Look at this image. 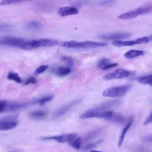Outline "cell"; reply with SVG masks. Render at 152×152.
I'll list each match as a JSON object with an SVG mask.
<instances>
[{"label": "cell", "mask_w": 152, "mask_h": 152, "mask_svg": "<svg viewBox=\"0 0 152 152\" xmlns=\"http://www.w3.org/2000/svg\"><path fill=\"white\" fill-rule=\"evenodd\" d=\"M61 45L64 48L69 49H89L106 46L107 45V44L104 42L89 40L81 42L69 40L61 42Z\"/></svg>", "instance_id": "6da1fadb"}, {"label": "cell", "mask_w": 152, "mask_h": 152, "mask_svg": "<svg viewBox=\"0 0 152 152\" xmlns=\"http://www.w3.org/2000/svg\"><path fill=\"white\" fill-rule=\"evenodd\" d=\"M58 42L56 40L49 39H33L30 40H26L20 48L23 50H31L40 47H49L56 45Z\"/></svg>", "instance_id": "7a4b0ae2"}, {"label": "cell", "mask_w": 152, "mask_h": 152, "mask_svg": "<svg viewBox=\"0 0 152 152\" xmlns=\"http://www.w3.org/2000/svg\"><path fill=\"white\" fill-rule=\"evenodd\" d=\"M131 87V86L129 84L111 87L104 90L102 95L107 97H120L125 95Z\"/></svg>", "instance_id": "3957f363"}, {"label": "cell", "mask_w": 152, "mask_h": 152, "mask_svg": "<svg viewBox=\"0 0 152 152\" xmlns=\"http://www.w3.org/2000/svg\"><path fill=\"white\" fill-rule=\"evenodd\" d=\"M113 113V112L112 110L100 111L91 107L83 112L80 116V118L81 119H86L88 118H103L108 120L112 115Z\"/></svg>", "instance_id": "277c9868"}, {"label": "cell", "mask_w": 152, "mask_h": 152, "mask_svg": "<svg viewBox=\"0 0 152 152\" xmlns=\"http://www.w3.org/2000/svg\"><path fill=\"white\" fill-rule=\"evenodd\" d=\"M151 10V8L147 7H141L136 9L120 14L118 18L119 20H131L139 15H141L148 13Z\"/></svg>", "instance_id": "5b68a950"}, {"label": "cell", "mask_w": 152, "mask_h": 152, "mask_svg": "<svg viewBox=\"0 0 152 152\" xmlns=\"http://www.w3.org/2000/svg\"><path fill=\"white\" fill-rule=\"evenodd\" d=\"M150 40V37L144 36L138 37L136 39L132 40H116L112 42V45L116 47H123V46H132L136 45L144 44L149 42Z\"/></svg>", "instance_id": "8992f818"}, {"label": "cell", "mask_w": 152, "mask_h": 152, "mask_svg": "<svg viewBox=\"0 0 152 152\" xmlns=\"http://www.w3.org/2000/svg\"><path fill=\"white\" fill-rule=\"evenodd\" d=\"M130 75H131V72L130 71L122 68H119L106 74L103 76V79L106 81L115 79H122L126 78Z\"/></svg>", "instance_id": "52a82bcc"}, {"label": "cell", "mask_w": 152, "mask_h": 152, "mask_svg": "<svg viewBox=\"0 0 152 152\" xmlns=\"http://www.w3.org/2000/svg\"><path fill=\"white\" fill-rule=\"evenodd\" d=\"M26 40L21 37L5 36L0 39V44L13 47H20Z\"/></svg>", "instance_id": "ba28073f"}, {"label": "cell", "mask_w": 152, "mask_h": 152, "mask_svg": "<svg viewBox=\"0 0 152 152\" xmlns=\"http://www.w3.org/2000/svg\"><path fill=\"white\" fill-rule=\"evenodd\" d=\"M132 34L126 32H118V33H107L104 34L99 36V37L104 40H113L114 41L116 40H122V39H128L130 37Z\"/></svg>", "instance_id": "9c48e42d"}, {"label": "cell", "mask_w": 152, "mask_h": 152, "mask_svg": "<svg viewBox=\"0 0 152 152\" xmlns=\"http://www.w3.org/2000/svg\"><path fill=\"white\" fill-rule=\"evenodd\" d=\"M77 137V134L74 133L71 134H64L62 135H54L51 137H47L42 138L43 140H55L58 142H71L74 140Z\"/></svg>", "instance_id": "30bf717a"}, {"label": "cell", "mask_w": 152, "mask_h": 152, "mask_svg": "<svg viewBox=\"0 0 152 152\" xmlns=\"http://www.w3.org/2000/svg\"><path fill=\"white\" fill-rule=\"evenodd\" d=\"M80 102V100H76L74 101L71 102L69 103H68L65 105H64L63 106L61 107L59 109L56 110L55 113H53V118L54 119H58L59 118H61L64 115H65L73 106L79 103Z\"/></svg>", "instance_id": "8fae6325"}, {"label": "cell", "mask_w": 152, "mask_h": 152, "mask_svg": "<svg viewBox=\"0 0 152 152\" xmlns=\"http://www.w3.org/2000/svg\"><path fill=\"white\" fill-rule=\"evenodd\" d=\"M78 13V10L74 7H62L58 10V14L62 17L76 15Z\"/></svg>", "instance_id": "7c38bea8"}, {"label": "cell", "mask_w": 152, "mask_h": 152, "mask_svg": "<svg viewBox=\"0 0 152 152\" xmlns=\"http://www.w3.org/2000/svg\"><path fill=\"white\" fill-rule=\"evenodd\" d=\"M118 64L117 63L110 62V60L106 58H103L101 59L98 62V67L103 70L108 69L110 68H114Z\"/></svg>", "instance_id": "4fadbf2b"}, {"label": "cell", "mask_w": 152, "mask_h": 152, "mask_svg": "<svg viewBox=\"0 0 152 152\" xmlns=\"http://www.w3.org/2000/svg\"><path fill=\"white\" fill-rule=\"evenodd\" d=\"M18 124V121L15 120H7L0 122V131H8L15 128Z\"/></svg>", "instance_id": "5bb4252c"}, {"label": "cell", "mask_w": 152, "mask_h": 152, "mask_svg": "<svg viewBox=\"0 0 152 152\" xmlns=\"http://www.w3.org/2000/svg\"><path fill=\"white\" fill-rule=\"evenodd\" d=\"M132 121H133V118H131L128 122H127V124L125 125V126H124V128H123L120 135H119V140H118V147H121L124 141V139H125V137L126 136V134H127L129 129L130 128L132 124Z\"/></svg>", "instance_id": "9a60e30c"}, {"label": "cell", "mask_w": 152, "mask_h": 152, "mask_svg": "<svg viewBox=\"0 0 152 152\" xmlns=\"http://www.w3.org/2000/svg\"><path fill=\"white\" fill-rule=\"evenodd\" d=\"M71 72V68L68 66H59L53 70V72L59 77H64L69 75Z\"/></svg>", "instance_id": "2e32d148"}, {"label": "cell", "mask_w": 152, "mask_h": 152, "mask_svg": "<svg viewBox=\"0 0 152 152\" xmlns=\"http://www.w3.org/2000/svg\"><path fill=\"white\" fill-rule=\"evenodd\" d=\"M144 51L141 50H135V49H131L126 52H125L124 55V57L126 59H133L138 56H141L144 55Z\"/></svg>", "instance_id": "e0dca14e"}, {"label": "cell", "mask_w": 152, "mask_h": 152, "mask_svg": "<svg viewBox=\"0 0 152 152\" xmlns=\"http://www.w3.org/2000/svg\"><path fill=\"white\" fill-rule=\"evenodd\" d=\"M27 104L26 103H7L5 107L4 111L5 112H10V111H14L17 110L18 109H21Z\"/></svg>", "instance_id": "ac0fdd59"}, {"label": "cell", "mask_w": 152, "mask_h": 152, "mask_svg": "<svg viewBox=\"0 0 152 152\" xmlns=\"http://www.w3.org/2000/svg\"><path fill=\"white\" fill-rule=\"evenodd\" d=\"M116 124H122L124 122L125 118L119 113H113L112 115L108 119Z\"/></svg>", "instance_id": "d6986e66"}, {"label": "cell", "mask_w": 152, "mask_h": 152, "mask_svg": "<svg viewBox=\"0 0 152 152\" xmlns=\"http://www.w3.org/2000/svg\"><path fill=\"white\" fill-rule=\"evenodd\" d=\"M138 81L142 84H147L152 86V74L139 77L138 78Z\"/></svg>", "instance_id": "ffe728a7"}, {"label": "cell", "mask_w": 152, "mask_h": 152, "mask_svg": "<svg viewBox=\"0 0 152 152\" xmlns=\"http://www.w3.org/2000/svg\"><path fill=\"white\" fill-rule=\"evenodd\" d=\"M27 29L31 30H38L42 28V25L40 23L36 21H31L27 24L26 27Z\"/></svg>", "instance_id": "44dd1931"}, {"label": "cell", "mask_w": 152, "mask_h": 152, "mask_svg": "<svg viewBox=\"0 0 152 152\" xmlns=\"http://www.w3.org/2000/svg\"><path fill=\"white\" fill-rule=\"evenodd\" d=\"M47 113L45 111L42 110H35L30 113V116L32 118L39 119H43L46 116Z\"/></svg>", "instance_id": "7402d4cb"}, {"label": "cell", "mask_w": 152, "mask_h": 152, "mask_svg": "<svg viewBox=\"0 0 152 152\" xmlns=\"http://www.w3.org/2000/svg\"><path fill=\"white\" fill-rule=\"evenodd\" d=\"M53 98V96L52 95H49V96H46L44 97H42L40 99H38L37 100H36L34 102V103L39 104L40 105H43L45 103L52 100Z\"/></svg>", "instance_id": "603a6c76"}, {"label": "cell", "mask_w": 152, "mask_h": 152, "mask_svg": "<svg viewBox=\"0 0 152 152\" xmlns=\"http://www.w3.org/2000/svg\"><path fill=\"white\" fill-rule=\"evenodd\" d=\"M69 145L74 148L76 150H79L81 147L82 138L81 137L75 138L74 140L69 142Z\"/></svg>", "instance_id": "cb8c5ba5"}, {"label": "cell", "mask_w": 152, "mask_h": 152, "mask_svg": "<svg viewBox=\"0 0 152 152\" xmlns=\"http://www.w3.org/2000/svg\"><path fill=\"white\" fill-rule=\"evenodd\" d=\"M7 79L10 80L14 81L17 83H21L22 82V80L18 74L13 72H10L7 75Z\"/></svg>", "instance_id": "d4e9b609"}, {"label": "cell", "mask_w": 152, "mask_h": 152, "mask_svg": "<svg viewBox=\"0 0 152 152\" xmlns=\"http://www.w3.org/2000/svg\"><path fill=\"white\" fill-rule=\"evenodd\" d=\"M62 61H64L69 68L73 66V65H74V59L70 56H64L62 58Z\"/></svg>", "instance_id": "484cf974"}, {"label": "cell", "mask_w": 152, "mask_h": 152, "mask_svg": "<svg viewBox=\"0 0 152 152\" xmlns=\"http://www.w3.org/2000/svg\"><path fill=\"white\" fill-rule=\"evenodd\" d=\"M48 68V66L46 65H43L39 66L38 68H37L35 70V73L36 74H40L43 72H44Z\"/></svg>", "instance_id": "4316f807"}, {"label": "cell", "mask_w": 152, "mask_h": 152, "mask_svg": "<svg viewBox=\"0 0 152 152\" xmlns=\"http://www.w3.org/2000/svg\"><path fill=\"white\" fill-rule=\"evenodd\" d=\"M102 141V140H99L97 141L94 142H91L90 143L88 144H87L86 145H85L84 147V150H90V149H92L93 147H94L95 146H96L97 145H98L100 142Z\"/></svg>", "instance_id": "83f0119b"}, {"label": "cell", "mask_w": 152, "mask_h": 152, "mask_svg": "<svg viewBox=\"0 0 152 152\" xmlns=\"http://www.w3.org/2000/svg\"><path fill=\"white\" fill-rule=\"evenodd\" d=\"M20 2H21V1H18V0H3L0 2V5H9V4H11L18 3Z\"/></svg>", "instance_id": "f1b7e54d"}, {"label": "cell", "mask_w": 152, "mask_h": 152, "mask_svg": "<svg viewBox=\"0 0 152 152\" xmlns=\"http://www.w3.org/2000/svg\"><path fill=\"white\" fill-rule=\"evenodd\" d=\"M37 80L33 77H29L28 79H27L24 83V84L25 85H28V84H36L37 83Z\"/></svg>", "instance_id": "f546056e"}, {"label": "cell", "mask_w": 152, "mask_h": 152, "mask_svg": "<svg viewBox=\"0 0 152 152\" xmlns=\"http://www.w3.org/2000/svg\"><path fill=\"white\" fill-rule=\"evenodd\" d=\"M152 123V112H151V113L147 116V118H146V119L144 121L143 125H147L150 124Z\"/></svg>", "instance_id": "4dcf8cb0"}, {"label": "cell", "mask_w": 152, "mask_h": 152, "mask_svg": "<svg viewBox=\"0 0 152 152\" xmlns=\"http://www.w3.org/2000/svg\"><path fill=\"white\" fill-rule=\"evenodd\" d=\"M7 102L5 100H0V113L4 112L5 107L7 104Z\"/></svg>", "instance_id": "1f68e13d"}, {"label": "cell", "mask_w": 152, "mask_h": 152, "mask_svg": "<svg viewBox=\"0 0 152 152\" xmlns=\"http://www.w3.org/2000/svg\"><path fill=\"white\" fill-rule=\"evenodd\" d=\"M115 1H100L99 2V4L100 5H112Z\"/></svg>", "instance_id": "d6a6232c"}, {"label": "cell", "mask_w": 152, "mask_h": 152, "mask_svg": "<svg viewBox=\"0 0 152 152\" xmlns=\"http://www.w3.org/2000/svg\"><path fill=\"white\" fill-rule=\"evenodd\" d=\"M143 141L147 143H152V135H148L143 138Z\"/></svg>", "instance_id": "836d02e7"}, {"label": "cell", "mask_w": 152, "mask_h": 152, "mask_svg": "<svg viewBox=\"0 0 152 152\" xmlns=\"http://www.w3.org/2000/svg\"><path fill=\"white\" fill-rule=\"evenodd\" d=\"M90 152H102V151H97V150H90Z\"/></svg>", "instance_id": "e575fe53"}]
</instances>
